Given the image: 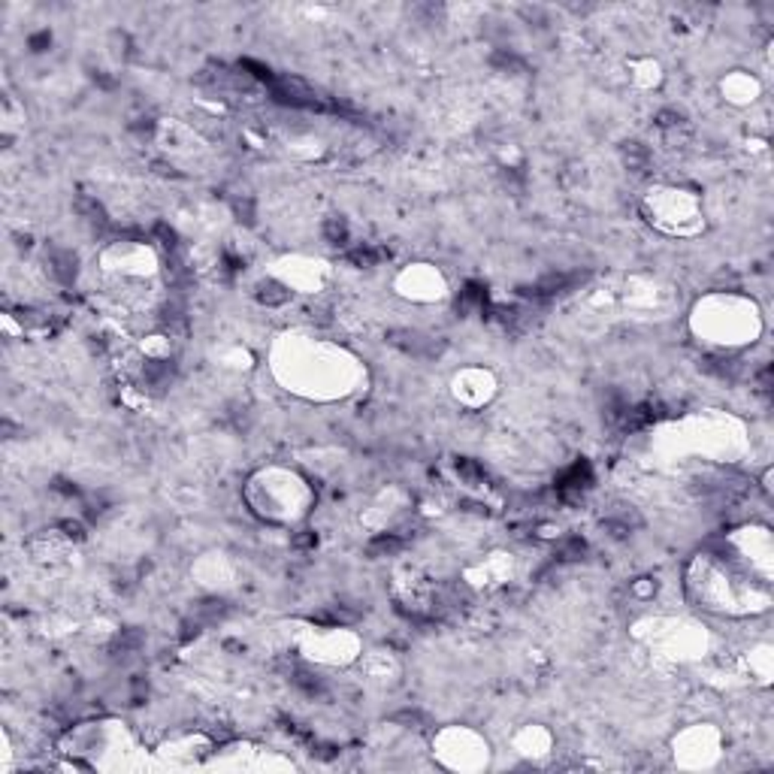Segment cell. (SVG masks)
<instances>
[{"label":"cell","instance_id":"obj_8","mask_svg":"<svg viewBox=\"0 0 774 774\" xmlns=\"http://www.w3.org/2000/svg\"><path fill=\"white\" fill-rule=\"evenodd\" d=\"M142 378L149 387H155V391H164V387H169V381H173V363L169 360H145Z\"/></svg>","mask_w":774,"mask_h":774},{"label":"cell","instance_id":"obj_17","mask_svg":"<svg viewBox=\"0 0 774 774\" xmlns=\"http://www.w3.org/2000/svg\"><path fill=\"white\" fill-rule=\"evenodd\" d=\"M656 128L663 130L666 136L671 133H678V130H687V118L680 116V112H671V109H663V112H656Z\"/></svg>","mask_w":774,"mask_h":774},{"label":"cell","instance_id":"obj_23","mask_svg":"<svg viewBox=\"0 0 774 774\" xmlns=\"http://www.w3.org/2000/svg\"><path fill=\"white\" fill-rule=\"evenodd\" d=\"M161 321L169 330H185V312H181L179 305H167V309L161 312Z\"/></svg>","mask_w":774,"mask_h":774},{"label":"cell","instance_id":"obj_28","mask_svg":"<svg viewBox=\"0 0 774 774\" xmlns=\"http://www.w3.org/2000/svg\"><path fill=\"white\" fill-rule=\"evenodd\" d=\"M55 490H61V493H67V496H76V493H79L76 487H70L67 481H55Z\"/></svg>","mask_w":774,"mask_h":774},{"label":"cell","instance_id":"obj_10","mask_svg":"<svg viewBox=\"0 0 774 774\" xmlns=\"http://www.w3.org/2000/svg\"><path fill=\"white\" fill-rule=\"evenodd\" d=\"M254 297H257V303H264V305H269V309H276V305H284V303L291 300V291L284 288L281 281H276V279H267V281H260V284H257Z\"/></svg>","mask_w":774,"mask_h":774},{"label":"cell","instance_id":"obj_26","mask_svg":"<svg viewBox=\"0 0 774 774\" xmlns=\"http://www.w3.org/2000/svg\"><path fill=\"white\" fill-rule=\"evenodd\" d=\"M61 529H64V536H67V539H76V542H79V539H85V529H82V523H79V520H64V523H61Z\"/></svg>","mask_w":774,"mask_h":774},{"label":"cell","instance_id":"obj_11","mask_svg":"<svg viewBox=\"0 0 774 774\" xmlns=\"http://www.w3.org/2000/svg\"><path fill=\"white\" fill-rule=\"evenodd\" d=\"M324 239L330 245H348V221L342 215H330L324 221Z\"/></svg>","mask_w":774,"mask_h":774},{"label":"cell","instance_id":"obj_27","mask_svg":"<svg viewBox=\"0 0 774 774\" xmlns=\"http://www.w3.org/2000/svg\"><path fill=\"white\" fill-rule=\"evenodd\" d=\"M52 45V37L49 33H37V37H30V49L33 52H45Z\"/></svg>","mask_w":774,"mask_h":774},{"label":"cell","instance_id":"obj_15","mask_svg":"<svg viewBox=\"0 0 774 774\" xmlns=\"http://www.w3.org/2000/svg\"><path fill=\"white\" fill-rule=\"evenodd\" d=\"M291 680H293V687L305 692V696H321V692H324V680L318 678V675H312V671L297 668V671L291 675Z\"/></svg>","mask_w":774,"mask_h":774},{"label":"cell","instance_id":"obj_5","mask_svg":"<svg viewBox=\"0 0 774 774\" xmlns=\"http://www.w3.org/2000/svg\"><path fill=\"white\" fill-rule=\"evenodd\" d=\"M45 264H49L52 279L58 284H73L76 281L79 260H76L73 252H67V248H49V252H45Z\"/></svg>","mask_w":774,"mask_h":774},{"label":"cell","instance_id":"obj_21","mask_svg":"<svg viewBox=\"0 0 774 774\" xmlns=\"http://www.w3.org/2000/svg\"><path fill=\"white\" fill-rule=\"evenodd\" d=\"M155 236L161 239V248H164V252H167L169 257L179 254V236H176L173 227H167V224H155Z\"/></svg>","mask_w":774,"mask_h":774},{"label":"cell","instance_id":"obj_29","mask_svg":"<svg viewBox=\"0 0 774 774\" xmlns=\"http://www.w3.org/2000/svg\"><path fill=\"white\" fill-rule=\"evenodd\" d=\"M312 542H315V536H300V539L293 542V544H300V548H303V544H312Z\"/></svg>","mask_w":774,"mask_h":774},{"label":"cell","instance_id":"obj_22","mask_svg":"<svg viewBox=\"0 0 774 774\" xmlns=\"http://www.w3.org/2000/svg\"><path fill=\"white\" fill-rule=\"evenodd\" d=\"M140 644H142V632L140 629H124L118 639H116V651L128 654V651H136Z\"/></svg>","mask_w":774,"mask_h":774},{"label":"cell","instance_id":"obj_25","mask_svg":"<svg viewBox=\"0 0 774 774\" xmlns=\"http://www.w3.org/2000/svg\"><path fill=\"white\" fill-rule=\"evenodd\" d=\"M393 720L396 723H408V729H412V726H415V729H420L417 723H424V714H420V711H403V714H393Z\"/></svg>","mask_w":774,"mask_h":774},{"label":"cell","instance_id":"obj_7","mask_svg":"<svg viewBox=\"0 0 774 774\" xmlns=\"http://www.w3.org/2000/svg\"><path fill=\"white\" fill-rule=\"evenodd\" d=\"M73 209L79 212V218L88 221L91 227H97V230H103V227L109 224V218H106L103 206H100V203H97L94 197H88V194H79V197L73 200Z\"/></svg>","mask_w":774,"mask_h":774},{"label":"cell","instance_id":"obj_24","mask_svg":"<svg viewBox=\"0 0 774 774\" xmlns=\"http://www.w3.org/2000/svg\"><path fill=\"white\" fill-rule=\"evenodd\" d=\"M233 209H236V218H239V221L254 224V200H252V197L236 200V203H233Z\"/></svg>","mask_w":774,"mask_h":774},{"label":"cell","instance_id":"obj_6","mask_svg":"<svg viewBox=\"0 0 774 774\" xmlns=\"http://www.w3.org/2000/svg\"><path fill=\"white\" fill-rule=\"evenodd\" d=\"M620 157H623V167L632 169L635 176L651 173V152H647V145L635 142V140L623 142V145H620Z\"/></svg>","mask_w":774,"mask_h":774},{"label":"cell","instance_id":"obj_16","mask_svg":"<svg viewBox=\"0 0 774 774\" xmlns=\"http://www.w3.org/2000/svg\"><path fill=\"white\" fill-rule=\"evenodd\" d=\"M490 64L496 67V70H503V73H523L527 70V64H523L515 52H508V49H496L490 55Z\"/></svg>","mask_w":774,"mask_h":774},{"label":"cell","instance_id":"obj_9","mask_svg":"<svg viewBox=\"0 0 774 774\" xmlns=\"http://www.w3.org/2000/svg\"><path fill=\"white\" fill-rule=\"evenodd\" d=\"M384 257H391V252H387V248H372V245H357V248H351V252L345 254L348 264H351V267H357V269L378 267Z\"/></svg>","mask_w":774,"mask_h":774},{"label":"cell","instance_id":"obj_20","mask_svg":"<svg viewBox=\"0 0 774 774\" xmlns=\"http://www.w3.org/2000/svg\"><path fill=\"white\" fill-rule=\"evenodd\" d=\"M587 554V542L584 539H566L560 548H556V556H560L563 563H572V560H580V556Z\"/></svg>","mask_w":774,"mask_h":774},{"label":"cell","instance_id":"obj_12","mask_svg":"<svg viewBox=\"0 0 774 774\" xmlns=\"http://www.w3.org/2000/svg\"><path fill=\"white\" fill-rule=\"evenodd\" d=\"M699 366L705 369V372H711V375H717V378H735L738 375V363L735 360H729V357H705Z\"/></svg>","mask_w":774,"mask_h":774},{"label":"cell","instance_id":"obj_13","mask_svg":"<svg viewBox=\"0 0 774 774\" xmlns=\"http://www.w3.org/2000/svg\"><path fill=\"white\" fill-rule=\"evenodd\" d=\"M403 548V539L400 536H393V532H384V536H375L369 544H366V551L369 556H391Z\"/></svg>","mask_w":774,"mask_h":774},{"label":"cell","instance_id":"obj_3","mask_svg":"<svg viewBox=\"0 0 774 774\" xmlns=\"http://www.w3.org/2000/svg\"><path fill=\"white\" fill-rule=\"evenodd\" d=\"M387 342L412 357H439L442 351H445V342H436V339L420 333V330H393V333L387 336Z\"/></svg>","mask_w":774,"mask_h":774},{"label":"cell","instance_id":"obj_1","mask_svg":"<svg viewBox=\"0 0 774 774\" xmlns=\"http://www.w3.org/2000/svg\"><path fill=\"white\" fill-rule=\"evenodd\" d=\"M269 91H272V97L279 100V103H284V106H300V109H330L327 103L321 97H318V91L315 88H309L303 82V79H293V76H284V79H279L276 76V82L269 85Z\"/></svg>","mask_w":774,"mask_h":774},{"label":"cell","instance_id":"obj_18","mask_svg":"<svg viewBox=\"0 0 774 774\" xmlns=\"http://www.w3.org/2000/svg\"><path fill=\"white\" fill-rule=\"evenodd\" d=\"M454 466H457V475L463 478V481H469V484H481V481H487L484 466L475 463V460H469V457H460Z\"/></svg>","mask_w":774,"mask_h":774},{"label":"cell","instance_id":"obj_2","mask_svg":"<svg viewBox=\"0 0 774 774\" xmlns=\"http://www.w3.org/2000/svg\"><path fill=\"white\" fill-rule=\"evenodd\" d=\"M580 281H584L580 272H554V276H544L536 284H529V288H520V297L529 303H548L554 297H560V293H568Z\"/></svg>","mask_w":774,"mask_h":774},{"label":"cell","instance_id":"obj_19","mask_svg":"<svg viewBox=\"0 0 774 774\" xmlns=\"http://www.w3.org/2000/svg\"><path fill=\"white\" fill-rule=\"evenodd\" d=\"M224 614H227V602L209 599V602H203V605L197 608V620L200 623H215V620H221Z\"/></svg>","mask_w":774,"mask_h":774},{"label":"cell","instance_id":"obj_4","mask_svg":"<svg viewBox=\"0 0 774 774\" xmlns=\"http://www.w3.org/2000/svg\"><path fill=\"white\" fill-rule=\"evenodd\" d=\"M590 484H593V472H590V463L580 460L566 475H560V481H556V493H560L563 499H575V496L584 493Z\"/></svg>","mask_w":774,"mask_h":774},{"label":"cell","instance_id":"obj_14","mask_svg":"<svg viewBox=\"0 0 774 774\" xmlns=\"http://www.w3.org/2000/svg\"><path fill=\"white\" fill-rule=\"evenodd\" d=\"M484 305H487V288L469 281L463 288V297H460V312H466V309H481L484 312Z\"/></svg>","mask_w":774,"mask_h":774}]
</instances>
